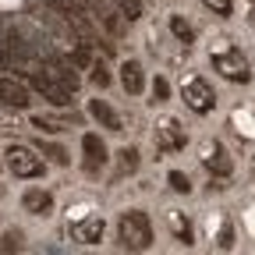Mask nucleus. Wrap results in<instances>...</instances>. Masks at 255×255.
<instances>
[{"label":"nucleus","mask_w":255,"mask_h":255,"mask_svg":"<svg viewBox=\"0 0 255 255\" xmlns=\"http://www.w3.org/2000/svg\"><path fill=\"white\" fill-rule=\"evenodd\" d=\"M170 231H174V238H177L181 245H191V223H188L181 213H170Z\"/></svg>","instance_id":"nucleus-16"},{"label":"nucleus","mask_w":255,"mask_h":255,"mask_svg":"<svg viewBox=\"0 0 255 255\" xmlns=\"http://www.w3.org/2000/svg\"><path fill=\"white\" fill-rule=\"evenodd\" d=\"M32 124L43 128V131H64V128H71L68 117H50V114H36V117H32Z\"/></svg>","instance_id":"nucleus-15"},{"label":"nucleus","mask_w":255,"mask_h":255,"mask_svg":"<svg viewBox=\"0 0 255 255\" xmlns=\"http://www.w3.org/2000/svg\"><path fill=\"white\" fill-rule=\"evenodd\" d=\"M184 142H188V135L174 117H163L156 124V149L159 152H177V149H184Z\"/></svg>","instance_id":"nucleus-6"},{"label":"nucleus","mask_w":255,"mask_h":255,"mask_svg":"<svg viewBox=\"0 0 255 255\" xmlns=\"http://www.w3.org/2000/svg\"><path fill=\"white\" fill-rule=\"evenodd\" d=\"M89 114L100 121V128H107V131H121V117L114 114V107L107 100H92L89 103Z\"/></svg>","instance_id":"nucleus-13"},{"label":"nucleus","mask_w":255,"mask_h":255,"mask_svg":"<svg viewBox=\"0 0 255 255\" xmlns=\"http://www.w3.org/2000/svg\"><path fill=\"white\" fill-rule=\"evenodd\" d=\"M92 82L100 85V89H107V85H110V75H107V68H103V64H100V68L92 71Z\"/></svg>","instance_id":"nucleus-23"},{"label":"nucleus","mask_w":255,"mask_h":255,"mask_svg":"<svg viewBox=\"0 0 255 255\" xmlns=\"http://www.w3.org/2000/svg\"><path fill=\"white\" fill-rule=\"evenodd\" d=\"M170 188H174V191H181V195H188V191H191V181H188L181 170H170Z\"/></svg>","instance_id":"nucleus-20"},{"label":"nucleus","mask_w":255,"mask_h":255,"mask_svg":"<svg viewBox=\"0 0 255 255\" xmlns=\"http://www.w3.org/2000/svg\"><path fill=\"white\" fill-rule=\"evenodd\" d=\"M121 85L128 96H138L145 89V75H142V64L138 60H124L121 64Z\"/></svg>","instance_id":"nucleus-11"},{"label":"nucleus","mask_w":255,"mask_h":255,"mask_svg":"<svg viewBox=\"0 0 255 255\" xmlns=\"http://www.w3.org/2000/svg\"><path fill=\"white\" fill-rule=\"evenodd\" d=\"M117 231H121V245L131 248V252H145V248L152 245V223H149V216L138 213V209L124 213Z\"/></svg>","instance_id":"nucleus-1"},{"label":"nucleus","mask_w":255,"mask_h":255,"mask_svg":"<svg viewBox=\"0 0 255 255\" xmlns=\"http://www.w3.org/2000/svg\"><path fill=\"white\" fill-rule=\"evenodd\" d=\"M7 170L21 181H32V177H39L43 174V159L32 152L28 145H7Z\"/></svg>","instance_id":"nucleus-3"},{"label":"nucleus","mask_w":255,"mask_h":255,"mask_svg":"<svg viewBox=\"0 0 255 255\" xmlns=\"http://www.w3.org/2000/svg\"><path fill=\"white\" fill-rule=\"evenodd\" d=\"M213 71H220L227 82H252V68H248V60L238 53V50H220L213 53Z\"/></svg>","instance_id":"nucleus-4"},{"label":"nucleus","mask_w":255,"mask_h":255,"mask_svg":"<svg viewBox=\"0 0 255 255\" xmlns=\"http://www.w3.org/2000/svg\"><path fill=\"white\" fill-rule=\"evenodd\" d=\"M21 206H25V213H32V216H46V213L53 209V195H50V191H43V188H28L25 195H21Z\"/></svg>","instance_id":"nucleus-12"},{"label":"nucleus","mask_w":255,"mask_h":255,"mask_svg":"<svg viewBox=\"0 0 255 255\" xmlns=\"http://www.w3.org/2000/svg\"><path fill=\"white\" fill-rule=\"evenodd\" d=\"M202 163H206V170H209V174H216V177H231V170H234V163H231L227 149H223L220 142H209V145H206Z\"/></svg>","instance_id":"nucleus-7"},{"label":"nucleus","mask_w":255,"mask_h":255,"mask_svg":"<svg viewBox=\"0 0 255 255\" xmlns=\"http://www.w3.org/2000/svg\"><path fill=\"white\" fill-rule=\"evenodd\" d=\"M82 149H85V170L89 174H100V167L107 163V145L100 142V135H85L82 138Z\"/></svg>","instance_id":"nucleus-8"},{"label":"nucleus","mask_w":255,"mask_h":255,"mask_svg":"<svg viewBox=\"0 0 255 255\" xmlns=\"http://www.w3.org/2000/svg\"><path fill=\"white\" fill-rule=\"evenodd\" d=\"M167 96H170V85H167L163 78H156V82H152V103H163Z\"/></svg>","instance_id":"nucleus-22"},{"label":"nucleus","mask_w":255,"mask_h":255,"mask_svg":"<svg viewBox=\"0 0 255 255\" xmlns=\"http://www.w3.org/2000/svg\"><path fill=\"white\" fill-rule=\"evenodd\" d=\"M7 60H11V57H7V50H4V43H0V71H4V68H7Z\"/></svg>","instance_id":"nucleus-24"},{"label":"nucleus","mask_w":255,"mask_h":255,"mask_svg":"<svg viewBox=\"0 0 255 255\" xmlns=\"http://www.w3.org/2000/svg\"><path fill=\"white\" fill-rule=\"evenodd\" d=\"M202 4H206L213 14H220V18H227V14L234 11V0H202Z\"/></svg>","instance_id":"nucleus-19"},{"label":"nucleus","mask_w":255,"mask_h":255,"mask_svg":"<svg viewBox=\"0 0 255 255\" xmlns=\"http://www.w3.org/2000/svg\"><path fill=\"white\" fill-rule=\"evenodd\" d=\"M0 103H7L14 110H25L28 107V89L14 78H0Z\"/></svg>","instance_id":"nucleus-10"},{"label":"nucleus","mask_w":255,"mask_h":255,"mask_svg":"<svg viewBox=\"0 0 255 255\" xmlns=\"http://www.w3.org/2000/svg\"><path fill=\"white\" fill-rule=\"evenodd\" d=\"M71 234H75V241H82V245H96V241L103 238V216H85V220L71 223Z\"/></svg>","instance_id":"nucleus-9"},{"label":"nucleus","mask_w":255,"mask_h":255,"mask_svg":"<svg viewBox=\"0 0 255 255\" xmlns=\"http://www.w3.org/2000/svg\"><path fill=\"white\" fill-rule=\"evenodd\" d=\"M32 89L43 92L53 107H68V103H71V92H75L57 71H36V75H32Z\"/></svg>","instance_id":"nucleus-2"},{"label":"nucleus","mask_w":255,"mask_h":255,"mask_svg":"<svg viewBox=\"0 0 255 255\" xmlns=\"http://www.w3.org/2000/svg\"><path fill=\"white\" fill-rule=\"evenodd\" d=\"M117 7L128 21H138L142 18V0H117Z\"/></svg>","instance_id":"nucleus-18"},{"label":"nucleus","mask_w":255,"mask_h":255,"mask_svg":"<svg viewBox=\"0 0 255 255\" xmlns=\"http://www.w3.org/2000/svg\"><path fill=\"white\" fill-rule=\"evenodd\" d=\"M39 149H43V156H50V159H53V163H60V167L68 163V152H64L60 145H39Z\"/></svg>","instance_id":"nucleus-21"},{"label":"nucleus","mask_w":255,"mask_h":255,"mask_svg":"<svg viewBox=\"0 0 255 255\" xmlns=\"http://www.w3.org/2000/svg\"><path fill=\"white\" fill-rule=\"evenodd\" d=\"M181 96H184V103H188V110H195V114H209L213 107H216V92H213V85L206 82V78H188L184 85H181Z\"/></svg>","instance_id":"nucleus-5"},{"label":"nucleus","mask_w":255,"mask_h":255,"mask_svg":"<svg viewBox=\"0 0 255 255\" xmlns=\"http://www.w3.org/2000/svg\"><path fill=\"white\" fill-rule=\"evenodd\" d=\"M170 32H174V36H177V39H181L184 46H188L191 39H195V32H191V25H188V21H181V18H170Z\"/></svg>","instance_id":"nucleus-17"},{"label":"nucleus","mask_w":255,"mask_h":255,"mask_svg":"<svg viewBox=\"0 0 255 255\" xmlns=\"http://www.w3.org/2000/svg\"><path fill=\"white\" fill-rule=\"evenodd\" d=\"M117 156H121V163H117V174H114V177L121 181L124 174H131V170L138 167V149H131V145H128V149H121Z\"/></svg>","instance_id":"nucleus-14"}]
</instances>
